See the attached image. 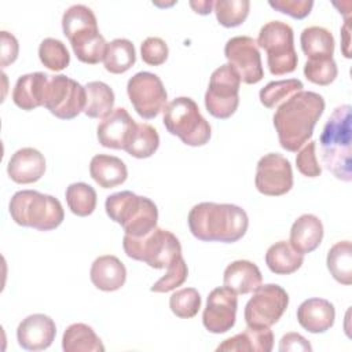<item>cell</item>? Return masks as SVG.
I'll use <instances>...</instances> for the list:
<instances>
[{"label": "cell", "instance_id": "obj_1", "mask_svg": "<svg viewBox=\"0 0 352 352\" xmlns=\"http://www.w3.org/2000/svg\"><path fill=\"white\" fill-rule=\"evenodd\" d=\"M324 111V99L314 91H300L278 106L272 122L280 147L296 153L309 142L314 128Z\"/></svg>", "mask_w": 352, "mask_h": 352}, {"label": "cell", "instance_id": "obj_2", "mask_svg": "<svg viewBox=\"0 0 352 352\" xmlns=\"http://www.w3.org/2000/svg\"><path fill=\"white\" fill-rule=\"evenodd\" d=\"M187 221L191 234L202 242L234 243L249 227L246 212L234 204H197L191 208Z\"/></svg>", "mask_w": 352, "mask_h": 352}, {"label": "cell", "instance_id": "obj_3", "mask_svg": "<svg viewBox=\"0 0 352 352\" xmlns=\"http://www.w3.org/2000/svg\"><path fill=\"white\" fill-rule=\"evenodd\" d=\"M320 157L324 168L342 182L352 179V109L342 104L327 118L320 139Z\"/></svg>", "mask_w": 352, "mask_h": 352}, {"label": "cell", "instance_id": "obj_4", "mask_svg": "<svg viewBox=\"0 0 352 352\" xmlns=\"http://www.w3.org/2000/svg\"><path fill=\"white\" fill-rule=\"evenodd\" d=\"M104 209L110 220L122 227L125 235L140 238L157 227V205L150 198L132 191L125 190L109 195Z\"/></svg>", "mask_w": 352, "mask_h": 352}, {"label": "cell", "instance_id": "obj_5", "mask_svg": "<svg viewBox=\"0 0 352 352\" xmlns=\"http://www.w3.org/2000/svg\"><path fill=\"white\" fill-rule=\"evenodd\" d=\"M11 219L22 227L51 231L65 219V210L58 198L36 190L16 191L8 205Z\"/></svg>", "mask_w": 352, "mask_h": 352}, {"label": "cell", "instance_id": "obj_6", "mask_svg": "<svg viewBox=\"0 0 352 352\" xmlns=\"http://www.w3.org/2000/svg\"><path fill=\"white\" fill-rule=\"evenodd\" d=\"M162 122L170 135L191 147L206 144L212 135L210 124L202 117L195 100L188 96L169 102L164 109Z\"/></svg>", "mask_w": 352, "mask_h": 352}, {"label": "cell", "instance_id": "obj_7", "mask_svg": "<svg viewBox=\"0 0 352 352\" xmlns=\"http://www.w3.org/2000/svg\"><path fill=\"white\" fill-rule=\"evenodd\" d=\"M124 252L129 258L143 261L151 268H168L182 256V245L177 236L164 228L155 227L151 232L135 238L124 234Z\"/></svg>", "mask_w": 352, "mask_h": 352}, {"label": "cell", "instance_id": "obj_8", "mask_svg": "<svg viewBox=\"0 0 352 352\" xmlns=\"http://www.w3.org/2000/svg\"><path fill=\"white\" fill-rule=\"evenodd\" d=\"M256 43L267 52V65L272 76H283L296 70L298 58L294 50V33L287 23L282 21L265 23Z\"/></svg>", "mask_w": 352, "mask_h": 352}, {"label": "cell", "instance_id": "obj_9", "mask_svg": "<svg viewBox=\"0 0 352 352\" xmlns=\"http://www.w3.org/2000/svg\"><path fill=\"white\" fill-rule=\"evenodd\" d=\"M241 77L228 63L217 67L209 80L205 94V107L208 113L219 120L230 118L239 104Z\"/></svg>", "mask_w": 352, "mask_h": 352}, {"label": "cell", "instance_id": "obj_10", "mask_svg": "<svg viewBox=\"0 0 352 352\" xmlns=\"http://www.w3.org/2000/svg\"><path fill=\"white\" fill-rule=\"evenodd\" d=\"M85 103V87L65 74L50 76L44 107L52 116L60 120H73L84 111Z\"/></svg>", "mask_w": 352, "mask_h": 352}, {"label": "cell", "instance_id": "obj_11", "mask_svg": "<svg viewBox=\"0 0 352 352\" xmlns=\"http://www.w3.org/2000/svg\"><path fill=\"white\" fill-rule=\"evenodd\" d=\"M289 305L287 292L275 283L261 285L245 307V322L250 327H271Z\"/></svg>", "mask_w": 352, "mask_h": 352}, {"label": "cell", "instance_id": "obj_12", "mask_svg": "<svg viewBox=\"0 0 352 352\" xmlns=\"http://www.w3.org/2000/svg\"><path fill=\"white\" fill-rule=\"evenodd\" d=\"M126 94L135 111L144 120L155 118L168 104V94L161 78L150 72L133 74L128 80Z\"/></svg>", "mask_w": 352, "mask_h": 352}, {"label": "cell", "instance_id": "obj_13", "mask_svg": "<svg viewBox=\"0 0 352 352\" xmlns=\"http://www.w3.org/2000/svg\"><path fill=\"white\" fill-rule=\"evenodd\" d=\"M256 188L260 194L279 197L293 187V170L290 161L279 153L263 155L256 166Z\"/></svg>", "mask_w": 352, "mask_h": 352}, {"label": "cell", "instance_id": "obj_14", "mask_svg": "<svg viewBox=\"0 0 352 352\" xmlns=\"http://www.w3.org/2000/svg\"><path fill=\"white\" fill-rule=\"evenodd\" d=\"M224 55L239 74L245 84H257L264 77L260 51L257 43L249 36L231 37L224 45Z\"/></svg>", "mask_w": 352, "mask_h": 352}, {"label": "cell", "instance_id": "obj_15", "mask_svg": "<svg viewBox=\"0 0 352 352\" xmlns=\"http://www.w3.org/2000/svg\"><path fill=\"white\" fill-rule=\"evenodd\" d=\"M238 294L226 287L213 289L206 300L202 314V323L209 333L221 334L231 330L236 319Z\"/></svg>", "mask_w": 352, "mask_h": 352}, {"label": "cell", "instance_id": "obj_16", "mask_svg": "<svg viewBox=\"0 0 352 352\" xmlns=\"http://www.w3.org/2000/svg\"><path fill=\"white\" fill-rule=\"evenodd\" d=\"M56 336L55 322L44 314H33L22 319L16 329L18 344L26 351H43L51 346Z\"/></svg>", "mask_w": 352, "mask_h": 352}, {"label": "cell", "instance_id": "obj_17", "mask_svg": "<svg viewBox=\"0 0 352 352\" xmlns=\"http://www.w3.org/2000/svg\"><path fill=\"white\" fill-rule=\"evenodd\" d=\"M136 124L138 122H135L126 109H114L111 114L103 118L96 128V136L100 146L124 150L136 128Z\"/></svg>", "mask_w": 352, "mask_h": 352}, {"label": "cell", "instance_id": "obj_18", "mask_svg": "<svg viewBox=\"0 0 352 352\" xmlns=\"http://www.w3.org/2000/svg\"><path fill=\"white\" fill-rule=\"evenodd\" d=\"M45 172L44 155L33 147L16 150L7 164L10 179L18 184H32L38 182Z\"/></svg>", "mask_w": 352, "mask_h": 352}, {"label": "cell", "instance_id": "obj_19", "mask_svg": "<svg viewBox=\"0 0 352 352\" xmlns=\"http://www.w3.org/2000/svg\"><path fill=\"white\" fill-rule=\"evenodd\" d=\"M48 81L50 76L43 72L21 76L12 89V102L15 106L26 111L44 106Z\"/></svg>", "mask_w": 352, "mask_h": 352}, {"label": "cell", "instance_id": "obj_20", "mask_svg": "<svg viewBox=\"0 0 352 352\" xmlns=\"http://www.w3.org/2000/svg\"><path fill=\"white\" fill-rule=\"evenodd\" d=\"M334 319V305L324 298H308L297 308V320L300 326L312 334L327 331L333 327Z\"/></svg>", "mask_w": 352, "mask_h": 352}, {"label": "cell", "instance_id": "obj_21", "mask_svg": "<svg viewBox=\"0 0 352 352\" xmlns=\"http://www.w3.org/2000/svg\"><path fill=\"white\" fill-rule=\"evenodd\" d=\"M89 278L96 289L102 292H116L121 289L126 280V268L122 261L113 254L99 256L91 265Z\"/></svg>", "mask_w": 352, "mask_h": 352}, {"label": "cell", "instance_id": "obj_22", "mask_svg": "<svg viewBox=\"0 0 352 352\" xmlns=\"http://www.w3.org/2000/svg\"><path fill=\"white\" fill-rule=\"evenodd\" d=\"M323 239V224L318 216L301 214L290 228V246L300 254L314 252Z\"/></svg>", "mask_w": 352, "mask_h": 352}, {"label": "cell", "instance_id": "obj_23", "mask_svg": "<svg viewBox=\"0 0 352 352\" xmlns=\"http://www.w3.org/2000/svg\"><path fill=\"white\" fill-rule=\"evenodd\" d=\"M223 283L236 294H248L263 285V275L254 263L249 260H236L226 267Z\"/></svg>", "mask_w": 352, "mask_h": 352}, {"label": "cell", "instance_id": "obj_24", "mask_svg": "<svg viewBox=\"0 0 352 352\" xmlns=\"http://www.w3.org/2000/svg\"><path fill=\"white\" fill-rule=\"evenodd\" d=\"M274 346V333L270 327L248 326L242 333L224 340L216 351L231 352H271Z\"/></svg>", "mask_w": 352, "mask_h": 352}, {"label": "cell", "instance_id": "obj_25", "mask_svg": "<svg viewBox=\"0 0 352 352\" xmlns=\"http://www.w3.org/2000/svg\"><path fill=\"white\" fill-rule=\"evenodd\" d=\"M89 175L102 188H113L126 180L128 169L118 157L96 154L89 162Z\"/></svg>", "mask_w": 352, "mask_h": 352}, {"label": "cell", "instance_id": "obj_26", "mask_svg": "<svg viewBox=\"0 0 352 352\" xmlns=\"http://www.w3.org/2000/svg\"><path fill=\"white\" fill-rule=\"evenodd\" d=\"M301 50L308 58L314 59H326L333 58L334 54V37L330 30L322 26H309L301 32L300 36Z\"/></svg>", "mask_w": 352, "mask_h": 352}, {"label": "cell", "instance_id": "obj_27", "mask_svg": "<svg viewBox=\"0 0 352 352\" xmlns=\"http://www.w3.org/2000/svg\"><path fill=\"white\" fill-rule=\"evenodd\" d=\"M304 263V256L296 252L289 242L279 241L271 245L265 253V264L276 275H290Z\"/></svg>", "mask_w": 352, "mask_h": 352}, {"label": "cell", "instance_id": "obj_28", "mask_svg": "<svg viewBox=\"0 0 352 352\" xmlns=\"http://www.w3.org/2000/svg\"><path fill=\"white\" fill-rule=\"evenodd\" d=\"M65 352H103L104 346L94 329L85 323L70 324L62 337Z\"/></svg>", "mask_w": 352, "mask_h": 352}, {"label": "cell", "instance_id": "obj_29", "mask_svg": "<svg viewBox=\"0 0 352 352\" xmlns=\"http://www.w3.org/2000/svg\"><path fill=\"white\" fill-rule=\"evenodd\" d=\"M87 103L84 114L89 118H106L114 110L116 96L113 89L103 81H89L85 85Z\"/></svg>", "mask_w": 352, "mask_h": 352}, {"label": "cell", "instance_id": "obj_30", "mask_svg": "<svg viewBox=\"0 0 352 352\" xmlns=\"http://www.w3.org/2000/svg\"><path fill=\"white\" fill-rule=\"evenodd\" d=\"M136 62V51L128 38H114L107 43L103 59L104 69L111 74H122L128 72Z\"/></svg>", "mask_w": 352, "mask_h": 352}, {"label": "cell", "instance_id": "obj_31", "mask_svg": "<svg viewBox=\"0 0 352 352\" xmlns=\"http://www.w3.org/2000/svg\"><path fill=\"white\" fill-rule=\"evenodd\" d=\"M327 270L331 276L342 285L352 283V248L349 241H340L334 243L326 258Z\"/></svg>", "mask_w": 352, "mask_h": 352}, {"label": "cell", "instance_id": "obj_32", "mask_svg": "<svg viewBox=\"0 0 352 352\" xmlns=\"http://www.w3.org/2000/svg\"><path fill=\"white\" fill-rule=\"evenodd\" d=\"M62 30L67 40L89 30H99L94 11L84 4L69 7L62 16Z\"/></svg>", "mask_w": 352, "mask_h": 352}, {"label": "cell", "instance_id": "obj_33", "mask_svg": "<svg viewBox=\"0 0 352 352\" xmlns=\"http://www.w3.org/2000/svg\"><path fill=\"white\" fill-rule=\"evenodd\" d=\"M160 147V135L154 126L146 122L136 124V128L125 146V151L139 160L151 157Z\"/></svg>", "mask_w": 352, "mask_h": 352}, {"label": "cell", "instance_id": "obj_34", "mask_svg": "<svg viewBox=\"0 0 352 352\" xmlns=\"http://www.w3.org/2000/svg\"><path fill=\"white\" fill-rule=\"evenodd\" d=\"M66 202L70 209V212L76 216L85 217L94 213L98 202L96 191L94 187L84 182H77L72 183L67 186L66 192Z\"/></svg>", "mask_w": 352, "mask_h": 352}, {"label": "cell", "instance_id": "obj_35", "mask_svg": "<svg viewBox=\"0 0 352 352\" xmlns=\"http://www.w3.org/2000/svg\"><path fill=\"white\" fill-rule=\"evenodd\" d=\"M304 85L298 78H287L271 81L258 92L260 102L267 109H275L292 98L294 94L302 91Z\"/></svg>", "mask_w": 352, "mask_h": 352}, {"label": "cell", "instance_id": "obj_36", "mask_svg": "<svg viewBox=\"0 0 352 352\" xmlns=\"http://www.w3.org/2000/svg\"><path fill=\"white\" fill-rule=\"evenodd\" d=\"M250 10L249 0H217L213 11L219 23L224 28H236L242 25Z\"/></svg>", "mask_w": 352, "mask_h": 352}, {"label": "cell", "instance_id": "obj_37", "mask_svg": "<svg viewBox=\"0 0 352 352\" xmlns=\"http://www.w3.org/2000/svg\"><path fill=\"white\" fill-rule=\"evenodd\" d=\"M38 58L41 63L52 72H60L70 63V55L66 45L60 40L52 37H47L40 43Z\"/></svg>", "mask_w": 352, "mask_h": 352}, {"label": "cell", "instance_id": "obj_38", "mask_svg": "<svg viewBox=\"0 0 352 352\" xmlns=\"http://www.w3.org/2000/svg\"><path fill=\"white\" fill-rule=\"evenodd\" d=\"M169 308L177 318H194L201 308V296L194 287H183L170 296Z\"/></svg>", "mask_w": 352, "mask_h": 352}, {"label": "cell", "instance_id": "obj_39", "mask_svg": "<svg viewBox=\"0 0 352 352\" xmlns=\"http://www.w3.org/2000/svg\"><path fill=\"white\" fill-rule=\"evenodd\" d=\"M338 74L337 63L333 58L307 60L304 65V76L308 81L316 85L331 84Z\"/></svg>", "mask_w": 352, "mask_h": 352}, {"label": "cell", "instance_id": "obj_40", "mask_svg": "<svg viewBox=\"0 0 352 352\" xmlns=\"http://www.w3.org/2000/svg\"><path fill=\"white\" fill-rule=\"evenodd\" d=\"M187 276H188V268H187V264H186L183 256H180L166 268V274L164 276H161L151 286L150 290L154 293L172 292L176 287L182 286L186 282Z\"/></svg>", "mask_w": 352, "mask_h": 352}, {"label": "cell", "instance_id": "obj_41", "mask_svg": "<svg viewBox=\"0 0 352 352\" xmlns=\"http://www.w3.org/2000/svg\"><path fill=\"white\" fill-rule=\"evenodd\" d=\"M296 165L301 175L307 177H318L322 173V166L316 158V143L309 140L298 151L296 157Z\"/></svg>", "mask_w": 352, "mask_h": 352}, {"label": "cell", "instance_id": "obj_42", "mask_svg": "<svg viewBox=\"0 0 352 352\" xmlns=\"http://www.w3.org/2000/svg\"><path fill=\"white\" fill-rule=\"evenodd\" d=\"M168 45L161 37H147L140 45V56L150 66H160L168 59Z\"/></svg>", "mask_w": 352, "mask_h": 352}, {"label": "cell", "instance_id": "obj_43", "mask_svg": "<svg viewBox=\"0 0 352 352\" xmlns=\"http://www.w3.org/2000/svg\"><path fill=\"white\" fill-rule=\"evenodd\" d=\"M268 4L275 11L286 14L294 19H304L309 15L314 7L312 0H270Z\"/></svg>", "mask_w": 352, "mask_h": 352}, {"label": "cell", "instance_id": "obj_44", "mask_svg": "<svg viewBox=\"0 0 352 352\" xmlns=\"http://www.w3.org/2000/svg\"><path fill=\"white\" fill-rule=\"evenodd\" d=\"M1 52H0V66L7 67L14 63L19 54V44L14 34L1 30Z\"/></svg>", "mask_w": 352, "mask_h": 352}, {"label": "cell", "instance_id": "obj_45", "mask_svg": "<svg viewBox=\"0 0 352 352\" xmlns=\"http://www.w3.org/2000/svg\"><path fill=\"white\" fill-rule=\"evenodd\" d=\"M279 351L287 352V351H312L311 344L305 337H302L298 333H286L279 342Z\"/></svg>", "mask_w": 352, "mask_h": 352}, {"label": "cell", "instance_id": "obj_46", "mask_svg": "<svg viewBox=\"0 0 352 352\" xmlns=\"http://www.w3.org/2000/svg\"><path fill=\"white\" fill-rule=\"evenodd\" d=\"M190 7L201 15H208L212 12V8L214 7V1L212 0H198V1H190Z\"/></svg>", "mask_w": 352, "mask_h": 352}, {"label": "cell", "instance_id": "obj_47", "mask_svg": "<svg viewBox=\"0 0 352 352\" xmlns=\"http://www.w3.org/2000/svg\"><path fill=\"white\" fill-rule=\"evenodd\" d=\"M341 36L344 37V41H342V52H344V56L345 58H351V54H349V18L345 19V23L344 26L341 28Z\"/></svg>", "mask_w": 352, "mask_h": 352}]
</instances>
